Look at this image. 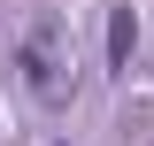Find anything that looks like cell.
Listing matches in <instances>:
<instances>
[{
  "label": "cell",
  "mask_w": 154,
  "mask_h": 146,
  "mask_svg": "<svg viewBox=\"0 0 154 146\" xmlns=\"http://www.w3.org/2000/svg\"><path fill=\"white\" fill-rule=\"evenodd\" d=\"M16 69H23V92H31L38 108H69L77 100V46H69V31H62V16L54 8H38L31 23H23V38H16Z\"/></svg>",
  "instance_id": "obj_1"
},
{
  "label": "cell",
  "mask_w": 154,
  "mask_h": 146,
  "mask_svg": "<svg viewBox=\"0 0 154 146\" xmlns=\"http://www.w3.org/2000/svg\"><path fill=\"white\" fill-rule=\"evenodd\" d=\"M131 54H139V16L108 8V69H131Z\"/></svg>",
  "instance_id": "obj_2"
},
{
  "label": "cell",
  "mask_w": 154,
  "mask_h": 146,
  "mask_svg": "<svg viewBox=\"0 0 154 146\" xmlns=\"http://www.w3.org/2000/svg\"><path fill=\"white\" fill-rule=\"evenodd\" d=\"M139 146H154V138H139Z\"/></svg>",
  "instance_id": "obj_3"
}]
</instances>
